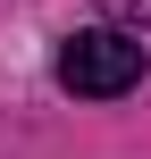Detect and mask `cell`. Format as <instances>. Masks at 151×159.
Returning <instances> with one entry per match:
<instances>
[{
    "mask_svg": "<svg viewBox=\"0 0 151 159\" xmlns=\"http://www.w3.org/2000/svg\"><path fill=\"white\" fill-rule=\"evenodd\" d=\"M143 34H126V25H76L67 42H59V59H50V75L76 92V101H118V92H134L143 84Z\"/></svg>",
    "mask_w": 151,
    "mask_h": 159,
    "instance_id": "1",
    "label": "cell"
},
{
    "mask_svg": "<svg viewBox=\"0 0 151 159\" xmlns=\"http://www.w3.org/2000/svg\"><path fill=\"white\" fill-rule=\"evenodd\" d=\"M101 8H109L118 25H134V34H143V25H151V0H101Z\"/></svg>",
    "mask_w": 151,
    "mask_h": 159,
    "instance_id": "2",
    "label": "cell"
}]
</instances>
